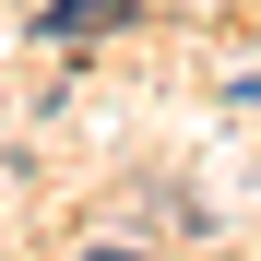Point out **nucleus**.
<instances>
[{
    "label": "nucleus",
    "mask_w": 261,
    "mask_h": 261,
    "mask_svg": "<svg viewBox=\"0 0 261 261\" xmlns=\"http://www.w3.org/2000/svg\"><path fill=\"white\" fill-rule=\"evenodd\" d=\"M119 12H130V0H48L36 24H48V36H95V24H119Z\"/></svg>",
    "instance_id": "nucleus-1"
}]
</instances>
